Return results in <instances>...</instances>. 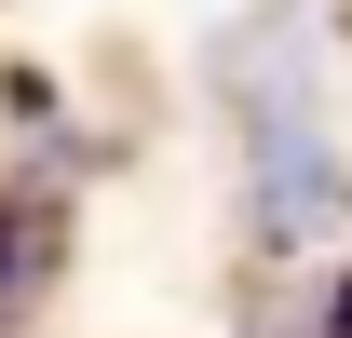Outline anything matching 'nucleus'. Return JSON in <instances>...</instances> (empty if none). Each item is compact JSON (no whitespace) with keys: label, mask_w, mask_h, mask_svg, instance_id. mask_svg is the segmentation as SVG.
Instances as JSON below:
<instances>
[{"label":"nucleus","mask_w":352,"mask_h":338,"mask_svg":"<svg viewBox=\"0 0 352 338\" xmlns=\"http://www.w3.org/2000/svg\"><path fill=\"white\" fill-rule=\"evenodd\" d=\"M54 271V216H41V190H14L0 203V325H14V297Z\"/></svg>","instance_id":"f257e3e1"},{"label":"nucleus","mask_w":352,"mask_h":338,"mask_svg":"<svg viewBox=\"0 0 352 338\" xmlns=\"http://www.w3.org/2000/svg\"><path fill=\"white\" fill-rule=\"evenodd\" d=\"M325 338H352V284H339V297H325Z\"/></svg>","instance_id":"f03ea898"}]
</instances>
